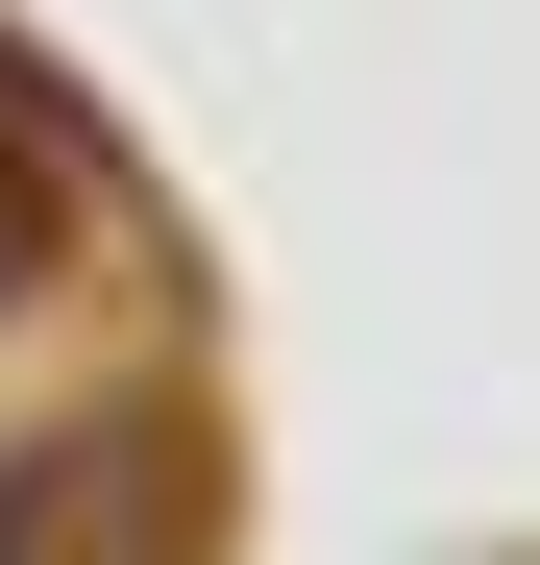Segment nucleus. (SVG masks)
<instances>
[{
  "label": "nucleus",
  "mask_w": 540,
  "mask_h": 565,
  "mask_svg": "<svg viewBox=\"0 0 540 565\" xmlns=\"http://www.w3.org/2000/svg\"><path fill=\"white\" fill-rule=\"evenodd\" d=\"M222 443L197 394H74L50 443H0V565H197Z\"/></svg>",
  "instance_id": "nucleus-1"
},
{
  "label": "nucleus",
  "mask_w": 540,
  "mask_h": 565,
  "mask_svg": "<svg viewBox=\"0 0 540 565\" xmlns=\"http://www.w3.org/2000/svg\"><path fill=\"white\" fill-rule=\"evenodd\" d=\"M50 172H74V148H50V99H25V74H0V296H25V270H50Z\"/></svg>",
  "instance_id": "nucleus-2"
}]
</instances>
